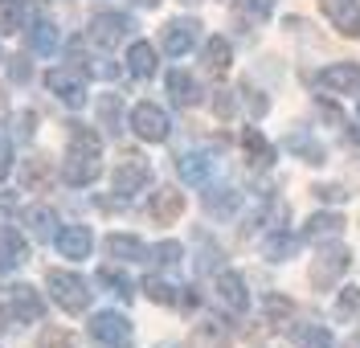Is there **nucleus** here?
Listing matches in <instances>:
<instances>
[{
	"instance_id": "f257e3e1",
	"label": "nucleus",
	"mask_w": 360,
	"mask_h": 348,
	"mask_svg": "<svg viewBox=\"0 0 360 348\" xmlns=\"http://www.w3.org/2000/svg\"><path fill=\"white\" fill-rule=\"evenodd\" d=\"M70 127V148H66V160H62V181L70 188H86L103 176V139L98 131H90L86 123H66Z\"/></svg>"
},
{
	"instance_id": "f03ea898",
	"label": "nucleus",
	"mask_w": 360,
	"mask_h": 348,
	"mask_svg": "<svg viewBox=\"0 0 360 348\" xmlns=\"http://www.w3.org/2000/svg\"><path fill=\"white\" fill-rule=\"evenodd\" d=\"M45 287H49L53 303H58L62 311H70V316H82V311L90 307L86 278H78L74 271H58V266H49V271H45Z\"/></svg>"
},
{
	"instance_id": "7ed1b4c3",
	"label": "nucleus",
	"mask_w": 360,
	"mask_h": 348,
	"mask_svg": "<svg viewBox=\"0 0 360 348\" xmlns=\"http://www.w3.org/2000/svg\"><path fill=\"white\" fill-rule=\"evenodd\" d=\"M131 131L139 139H148V143H164V139L172 136V123H168V111L156 107V103H135L131 111Z\"/></svg>"
},
{
	"instance_id": "20e7f679",
	"label": "nucleus",
	"mask_w": 360,
	"mask_h": 348,
	"mask_svg": "<svg viewBox=\"0 0 360 348\" xmlns=\"http://www.w3.org/2000/svg\"><path fill=\"white\" fill-rule=\"evenodd\" d=\"M352 266V254L344 246H323L319 258L311 262V287L315 291H332V283L344 278V271Z\"/></svg>"
},
{
	"instance_id": "39448f33",
	"label": "nucleus",
	"mask_w": 360,
	"mask_h": 348,
	"mask_svg": "<svg viewBox=\"0 0 360 348\" xmlns=\"http://www.w3.org/2000/svg\"><path fill=\"white\" fill-rule=\"evenodd\" d=\"M148 185H152V168H148V160H143L139 152H127L123 164L115 168V193H119L123 201H131L135 193H143Z\"/></svg>"
},
{
	"instance_id": "423d86ee",
	"label": "nucleus",
	"mask_w": 360,
	"mask_h": 348,
	"mask_svg": "<svg viewBox=\"0 0 360 348\" xmlns=\"http://www.w3.org/2000/svg\"><path fill=\"white\" fill-rule=\"evenodd\" d=\"M90 340L103 348H119L131 340V320L127 316H119V311H98L94 320H90Z\"/></svg>"
},
{
	"instance_id": "0eeeda50",
	"label": "nucleus",
	"mask_w": 360,
	"mask_h": 348,
	"mask_svg": "<svg viewBox=\"0 0 360 348\" xmlns=\"http://www.w3.org/2000/svg\"><path fill=\"white\" fill-rule=\"evenodd\" d=\"M90 41L103 49H115L127 33H131V17H123V13H94L90 17Z\"/></svg>"
},
{
	"instance_id": "6e6552de",
	"label": "nucleus",
	"mask_w": 360,
	"mask_h": 348,
	"mask_svg": "<svg viewBox=\"0 0 360 348\" xmlns=\"http://www.w3.org/2000/svg\"><path fill=\"white\" fill-rule=\"evenodd\" d=\"M45 86L58 94L66 107H86V82H82V74H74V70H66V66H53L49 74H45Z\"/></svg>"
},
{
	"instance_id": "1a4fd4ad",
	"label": "nucleus",
	"mask_w": 360,
	"mask_h": 348,
	"mask_svg": "<svg viewBox=\"0 0 360 348\" xmlns=\"http://www.w3.org/2000/svg\"><path fill=\"white\" fill-rule=\"evenodd\" d=\"M160 41H164V49H168L172 58H184L188 49L201 41V25L188 21V17H180V21H168V25H164V37H160Z\"/></svg>"
},
{
	"instance_id": "9d476101",
	"label": "nucleus",
	"mask_w": 360,
	"mask_h": 348,
	"mask_svg": "<svg viewBox=\"0 0 360 348\" xmlns=\"http://www.w3.org/2000/svg\"><path fill=\"white\" fill-rule=\"evenodd\" d=\"M319 8L344 37H360V0H319Z\"/></svg>"
},
{
	"instance_id": "9b49d317",
	"label": "nucleus",
	"mask_w": 360,
	"mask_h": 348,
	"mask_svg": "<svg viewBox=\"0 0 360 348\" xmlns=\"http://www.w3.org/2000/svg\"><path fill=\"white\" fill-rule=\"evenodd\" d=\"M53 246H58L62 258H90L94 233H90V226H62V230L53 233Z\"/></svg>"
},
{
	"instance_id": "f8f14e48",
	"label": "nucleus",
	"mask_w": 360,
	"mask_h": 348,
	"mask_svg": "<svg viewBox=\"0 0 360 348\" xmlns=\"http://www.w3.org/2000/svg\"><path fill=\"white\" fill-rule=\"evenodd\" d=\"M319 86H328L332 94H360V66L356 62H336L319 74Z\"/></svg>"
},
{
	"instance_id": "ddd939ff",
	"label": "nucleus",
	"mask_w": 360,
	"mask_h": 348,
	"mask_svg": "<svg viewBox=\"0 0 360 348\" xmlns=\"http://www.w3.org/2000/svg\"><path fill=\"white\" fill-rule=\"evenodd\" d=\"M8 311H13V320H41L45 303L29 283H17V287H8Z\"/></svg>"
},
{
	"instance_id": "4468645a",
	"label": "nucleus",
	"mask_w": 360,
	"mask_h": 348,
	"mask_svg": "<svg viewBox=\"0 0 360 348\" xmlns=\"http://www.w3.org/2000/svg\"><path fill=\"white\" fill-rule=\"evenodd\" d=\"M29 262V242L21 230L13 226H0V271H17Z\"/></svg>"
},
{
	"instance_id": "2eb2a0df",
	"label": "nucleus",
	"mask_w": 360,
	"mask_h": 348,
	"mask_svg": "<svg viewBox=\"0 0 360 348\" xmlns=\"http://www.w3.org/2000/svg\"><path fill=\"white\" fill-rule=\"evenodd\" d=\"M217 299H221L229 311H238V316H242V311L250 307L246 278L238 275V271H221V275H217Z\"/></svg>"
},
{
	"instance_id": "dca6fc26",
	"label": "nucleus",
	"mask_w": 360,
	"mask_h": 348,
	"mask_svg": "<svg viewBox=\"0 0 360 348\" xmlns=\"http://www.w3.org/2000/svg\"><path fill=\"white\" fill-rule=\"evenodd\" d=\"M148 213H152L156 226H172L180 213H184V193H176V188H160L156 197H152V205H148Z\"/></svg>"
},
{
	"instance_id": "f3484780",
	"label": "nucleus",
	"mask_w": 360,
	"mask_h": 348,
	"mask_svg": "<svg viewBox=\"0 0 360 348\" xmlns=\"http://www.w3.org/2000/svg\"><path fill=\"white\" fill-rule=\"evenodd\" d=\"M344 226H348V221H344L340 213H311L307 226H303V238H307V242H332V238L344 233Z\"/></svg>"
},
{
	"instance_id": "a211bd4d",
	"label": "nucleus",
	"mask_w": 360,
	"mask_h": 348,
	"mask_svg": "<svg viewBox=\"0 0 360 348\" xmlns=\"http://www.w3.org/2000/svg\"><path fill=\"white\" fill-rule=\"evenodd\" d=\"M176 172L188 181V185L201 188V185H209V176H213V160H209L205 152H184V156L176 160Z\"/></svg>"
},
{
	"instance_id": "6ab92c4d",
	"label": "nucleus",
	"mask_w": 360,
	"mask_h": 348,
	"mask_svg": "<svg viewBox=\"0 0 360 348\" xmlns=\"http://www.w3.org/2000/svg\"><path fill=\"white\" fill-rule=\"evenodd\" d=\"M107 254L119 258V262H143L152 250H148L135 233H111V238H107Z\"/></svg>"
},
{
	"instance_id": "aec40b11",
	"label": "nucleus",
	"mask_w": 360,
	"mask_h": 348,
	"mask_svg": "<svg viewBox=\"0 0 360 348\" xmlns=\"http://www.w3.org/2000/svg\"><path fill=\"white\" fill-rule=\"evenodd\" d=\"M168 94H172L176 107H197V103H201V86H197V78L184 74V70H172V74H168Z\"/></svg>"
},
{
	"instance_id": "412c9836",
	"label": "nucleus",
	"mask_w": 360,
	"mask_h": 348,
	"mask_svg": "<svg viewBox=\"0 0 360 348\" xmlns=\"http://www.w3.org/2000/svg\"><path fill=\"white\" fill-rule=\"evenodd\" d=\"M229 66H233L229 41H225V37H209V41H205V70H209L213 78H221V74H229Z\"/></svg>"
},
{
	"instance_id": "4be33fe9",
	"label": "nucleus",
	"mask_w": 360,
	"mask_h": 348,
	"mask_svg": "<svg viewBox=\"0 0 360 348\" xmlns=\"http://www.w3.org/2000/svg\"><path fill=\"white\" fill-rule=\"evenodd\" d=\"M127 70L135 78H152L156 74V46L152 41H131L127 49Z\"/></svg>"
},
{
	"instance_id": "5701e85b",
	"label": "nucleus",
	"mask_w": 360,
	"mask_h": 348,
	"mask_svg": "<svg viewBox=\"0 0 360 348\" xmlns=\"http://www.w3.org/2000/svg\"><path fill=\"white\" fill-rule=\"evenodd\" d=\"M58 181V168L45 160V156H33V160H25V188H33V193H45V188Z\"/></svg>"
},
{
	"instance_id": "b1692460",
	"label": "nucleus",
	"mask_w": 360,
	"mask_h": 348,
	"mask_svg": "<svg viewBox=\"0 0 360 348\" xmlns=\"http://www.w3.org/2000/svg\"><path fill=\"white\" fill-rule=\"evenodd\" d=\"M299 233H287V230H274L266 233V242H262V250H266V258H274V262H287V258L299 254Z\"/></svg>"
},
{
	"instance_id": "393cba45",
	"label": "nucleus",
	"mask_w": 360,
	"mask_h": 348,
	"mask_svg": "<svg viewBox=\"0 0 360 348\" xmlns=\"http://www.w3.org/2000/svg\"><path fill=\"white\" fill-rule=\"evenodd\" d=\"M242 148H246V156H250L254 168H270V164H274V143H270L262 131H254V127H250L246 136H242Z\"/></svg>"
},
{
	"instance_id": "a878e982",
	"label": "nucleus",
	"mask_w": 360,
	"mask_h": 348,
	"mask_svg": "<svg viewBox=\"0 0 360 348\" xmlns=\"http://www.w3.org/2000/svg\"><path fill=\"white\" fill-rule=\"evenodd\" d=\"M25 226L33 230V238L49 242V238L58 233V230H53V226H58V213H53L49 205H29V209H25Z\"/></svg>"
},
{
	"instance_id": "bb28decb",
	"label": "nucleus",
	"mask_w": 360,
	"mask_h": 348,
	"mask_svg": "<svg viewBox=\"0 0 360 348\" xmlns=\"http://www.w3.org/2000/svg\"><path fill=\"white\" fill-rule=\"evenodd\" d=\"M291 340L299 348H332V332H328L323 324H295Z\"/></svg>"
},
{
	"instance_id": "cd10ccee",
	"label": "nucleus",
	"mask_w": 360,
	"mask_h": 348,
	"mask_svg": "<svg viewBox=\"0 0 360 348\" xmlns=\"http://www.w3.org/2000/svg\"><path fill=\"white\" fill-rule=\"evenodd\" d=\"M238 201H242V197H238V188H225V185L205 193V209H209L213 217H229V213L238 209Z\"/></svg>"
},
{
	"instance_id": "c85d7f7f",
	"label": "nucleus",
	"mask_w": 360,
	"mask_h": 348,
	"mask_svg": "<svg viewBox=\"0 0 360 348\" xmlns=\"http://www.w3.org/2000/svg\"><path fill=\"white\" fill-rule=\"evenodd\" d=\"M29 46H33V53H58V29L49 21H33L29 25Z\"/></svg>"
},
{
	"instance_id": "c756f323",
	"label": "nucleus",
	"mask_w": 360,
	"mask_h": 348,
	"mask_svg": "<svg viewBox=\"0 0 360 348\" xmlns=\"http://www.w3.org/2000/svg\"><path fill=\"white\" fill-rule=\"evenodd\" d=\"M287 148H291L295 156H303L307 164H323V148H319L307 131H291V136H287Z\"/></svg>"
},
{
	"instance_id": "7c9ffc66",
	"label": "nucleus",
	"mask_w": 360,
	"mask_h": 348,
	"mask_svg": "<svg viewBox=\"0 0 360 348\" xmlns=\"http://www.w3.org/2000/svg\"><path fill=\"white\" fill-rule=\"evenodd\" d=\"M143 295L152 303H160V307H172L176 303V287L168 283V278H160V275H148L143 278Z\"/></svg>"
},
{
	"instance_id": "2f4dec72",
	"label": "nucleus",
	"mask_w": 360,
	"mask_h": 348,
	"mask_svg": "<svg viewBox=\"0 0 360 348\" xmlns=\"http://www.w3.org/2000/svg\"><path fill=\"white\" fill-rule=\"evenodd\" d=\"M25 29V0H0V33Z\"/></svg>"
},
{
	"instance_id": "473e14b6",
	"label": "nucleus",
	"mask_w": 360,
	"mask_h": 348,
	"mask_svg": "<svg viewBox=\"0 0 360 348\" xmlns=\"http://www.w3.org/2000/svg\"><path fill=\"white\" fill-rule=\"evenodd\" d=\"M266 320L274 328L291 324V320H295V299H291V295H266Z\"/></svg>"
},
{
	"instance_id": "72a5a7b5",
	"label": "nucleus",
	"mask_w": 360,
	"mask_h": 348,
	"mask_svg": "<svg viewBox=\"0 0 360 348\" xmlns=\"http://www.w3.org/2000/svg\"><path fill=\"white\" fill-rule=\"evenodd\" d=\"M98 283H103V287H111V295H119V299H131V295H135V291H131V278L119 275L115 266H103V271H98Z\"/></svg>"
},
{
	"instance_id": "f704fd0d",
	"label": "nucleus",
	"mask_w": 360,
	"mask_h": 348,
	"mask_svg": "<svg viewBox=\"0 0 360 348\" xmlns=\"http://www.w3.org/2000/svg\"><path fill=\"white\" fill-rule=\"evenodd\" d=\"M336 316L340 320H356L360 316V287H344L336 295Z\"/></svg>"
},
{
	"instance_id": "c9c22d12",
	"label": "nucleus",
	"mask_w": 360,
	"mask_h": 348,
	"mask_svg": "<svg viewBox=\"0 0 360 348\" xmlns=\"http://www.w3.org/2000/svg\"><path fill=\"white\" fill-rule=\"evenodd\" d=\"M238 13L250 17V21H266L274 13V0H238Z\"/></svg>"
},
{
	"instance_id": "e433bc0d",
	"label": "nucleus",
	"mask_w": 360,
	"mask_h": 348,
	"mask_svg": "<svg viewBox=\"0 0 360 348\" xmlns=\"http://www.w3.org/2000/svg\"><path fill=\"white\" fill-rule=\"evenodd\" d=\"M33 348H74V336H70L66 328H45L41 340H37Z\"/></svg>"
},
{
	"instance_id": "4c0bfd02",
	"label": "nucleus",
	"mask_w": 360,
	"mask_h": 348,
	"mask_svg": "<svg viewBox=\"0 0 360 348\" xmlns=\"http://www.w3.org/2000/svg\"><path fill=\"white\" fill-rule=\"evenodd\" d=\"M180 254H184V250H180V242H160L156 250H152V258H156L160 266H172V262H180Z\"/></svg>"
},
{
	"instance_id": "58836bf2",
	"label": "nucleus",
	"mask_w": 360,
	"mask_h": 348,
	"mask_svg": "<svg viewBox=\"0 0 360 348\" xmlns=\"http://www.w3.org/2000/svg\"><path fill=\"white\" fill-rule=\"evenodd\" d=\"M8 78H13L17 86H21V82H29V78H33V66L25 62V53H17V58H8Z\"/></svg>"
},
{
	"instance_id": "ea45409f",
	"label": "nucleus",
	"mask_w": 360,
	"mask_h": 348,
	"mask_svg": "<svg viewBox=\"0 0 360 348\" xmlns=\"http://www.w3.org/2000/svg\"><path fill=\"white\" fill-rule=\"evenodd\" d=\"M213 111H217V119H233V111H238V98L229 91H217V98H213Z\"/></svg>"
},
{
	"instance_id": "a19ab883",
	"label": "nucleus",
	"mask_w": 360,
	"mask_h": 348,
	"mask_svg": "<svg viewBox=\"0 0 360 348\" xmlns=\"http://www.w3.org/2000/svg\"><path fill=\"white\" fill-rule=\"evenodd\" d=\"M98 115H103V123H107L111 131H119V127H115V119H119V98H115V94H107V98L98 103Z\"/></svg>"
},
{
	"instance_id": "79ce46f5",
	"label": "nucleus",
	"mask_w": 360,
	"mask_h": 348,
	"mask_svg": "<svg viewBox=\"0 0 360 348\" xmlns=\"http://www.w3.org/2000/svg\"><path fill=\"white\" fill-rule=\"evenodd\" d=\"M242 94H246V103H250V115H254V119H258V115H266V107H270V103H266V98H262L258 91H254L250 82L242 86Z\"/></svg>"
},
{
	"instance_id": "37998d69",
	"label": "nucleus",
	"mask_w": 360,
	"mask_h": 348,
	"mask_svg": "<svg viewBox=\"0 0 360 348\" xmlns=\"http://www.w3.org/2000/svg\"><path fill=\"white\" fill-rule=\"evenodd\" d=\"M311 193L319 197V201H336V205H340V201H348V193H344L340 185H315Z\"/></svg>"
},
{
	"instance_id": "c03bdc74",
	"label": "nucleus",
	"mask_w": 360,
	"mask_h": 348,
	"mask_svg": "<svg viewBox=\"0 0 360 348\" xmlns=\"http://www.w3.org/2000/svg\"><path fill=\"white\" fill-rule=\"evenodd\" d=\"M33 131H37V115H33V111L17 115V136H21V139H33Z\"/></svg>"
},
{
	"instance_id": "a18cd8bd",
	"label": "nucleus",
	"mask_w": 360,
	"mask_h": 348,
	"mask_svg": "<svg viewBox=\"0 0 360 348\" xmlns=\"http://www.w3.org/2000/svg\"><path fill=\"white\" fill-rule=\"evenodd\" d=\"M8 168H13V152H8V143L0 139V176H4Z\"/></svg>"
},
{
	"instance_id": "49530a36",
	"label": "nucleus",
	"mask_w": 360,
	"mask_h": 348,
	"mask_svg": "<svg viewBox=\"0 0 360 348\" xmlns=\"http://www.w3.org/2000/svg\"><path fill=\"white\" fill-rule=\"evenodd\" d=\"M319 111H323V119H332V123H340V111L328 103V98H319Z\"/></svg>"
},
{
	"instance_id": "de8ad7c7",
	"label": "nucleus",
	"mask_w": 360,
	"mask_h": 348,
	"mask_svg": "<svg viewBox=\"0 0 360 348\" xmlns=\"http://www.w3.org/2000/svg\"><path fill=\"white\" fill-rule=\"evenodd\" d=\"M13 328V311H8V303H0V332H8Z\"/></svg>"
},
{
	"instance_id": "09e8293b",
	"label": "nucleus",
	"mask_w": 360,
	"mask_h": 348,
	"mask_svg": "<svg viewBox=\"0 0 360 348\" xmlns=\"http://www.w3.org/2000/svg\"><path fill=\"white\" fill-rule=\"evenodd\" d=\"M344 348H360V332H356V336H348V340H344Z\"/></svg>"
},
{
	"instance_id": "8fccbe9b",
	"label": "nucleus",
	"mask_w": 360,
	"mask_h": 348,
	"mask_svg": "<svg viewBox=\"0 0 360 348\" xmlns=\"http://www.w3.org/2000/svg\"><path fill=\"white\" fill-rule=\"evenodd\" d=\"M135 4H143V8H156L160 0H135Z\"/></svg>"
},
{
	"instance_id": "3c124183",
	"label": "nucleus",
	"mask_w": 360,
	"mask_h": 348,
	"mask_svg": "<svg viewBox=\"0 0 360 348\" xmlns=\"http://www.w3.org/2000/svg\"><path fill=\"white\" fill-rule=\"evenodd\" d=\"M0 115H4V98H0Z\"/></svg>"
},
{
	"instance_id": "603ef678",
	"label": "nucleus",
	"mask_w": 360,
	"mask_h": 348,
	"mask_svg": "<svg viewBox=\"0 0 360 348\" xmlns=\"http://www.w3.org/2000/svg\"><path fill=\"white\" fill-rule=\"evenodd\" d=\"M184 4H197V0H184Z\"/></svg>"
},
{
	"instance_id": "864d4df0",
	"label": "nucleus",
	"mask_w": 360,
	"mask_h": 348,
	"mask_svg": "<svg viewBox=\"0 0 360 348\" xmlns=\"http://www.w3.org/2000/svg\"><path fill=\"white\" fill-rule=\"evenodd\" d=\"M356 119H360V107H356Z\"/></svg>"
}]
</instances>
